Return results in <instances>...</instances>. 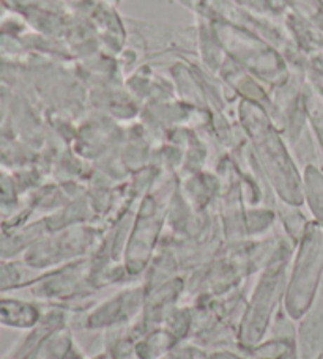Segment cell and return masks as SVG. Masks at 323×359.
Masks as SVG:
<instances>
[{"instance_id": "cell-1", "label": "cell", "mask_w": 323, "mask_h": 359, "mask_svg": "<svg viewBox=\"0 0 323 359\" xmlns=\"http://www.w3.org/2000/svg\"><path fill=\"white\" fill-rule=\"evenodd\" d=\"M289 5L298 18L323 32V0H281Z\"/></svg>"}, {"instance_id": "cell-4", "label": "cell", "mask_w": 323, "mask_h": 359, "mask_svg": "<svg viewBox=\"0 0 323 359\" xmlns=\"http://www.w3.org/2000/svg\"><path fill=\"white\" fill-rule=\"evenodd\" d=\"M311 73L315 86H317V92L323 96V55H315L311 63Z\"/></svg>"}, {"instance_id": "cell-2", "label": "cell", "mask_w": 323, "mask_h": 359, "mask_svg": "<svg viewBox=\"0 0 323 359\" xmlns=\"http://www.w3.org/2000/svg\"><path fill=\"white\" fill-rule=\"evenodd\" d=\"M309 196L319 221L323 224V175L317 170L309 172Z\"/></svg>"}, {"instance_id": "cell-3", "label": "cell", "mask_w": 323, "mask_h": 359, "mask_svg": "<svg viewBox=\"0 0 323 359\" xmlns=\"http://www.w3.org/2000/svg\"><path fill=\"white\" fill-rule=\"evenodd\" d=\"M309 109H311L312 123L323 147V96L320 93H309Z\"/></svg>"}]
</instances>
